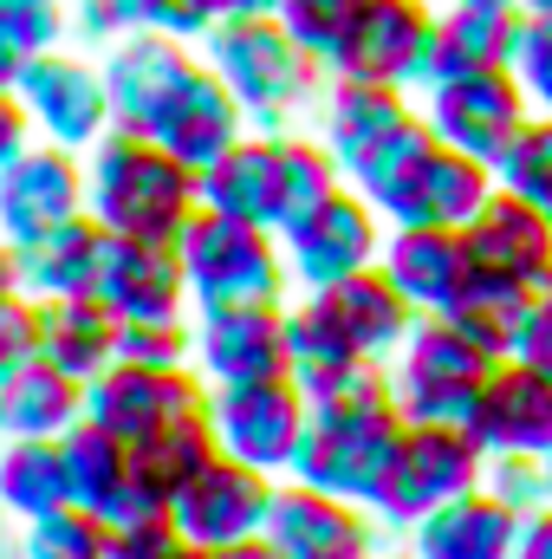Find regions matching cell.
<instances>
[{"mask_svg": "<svg viewBox=\"0 0 552 559\" xmlns=\"http://www.w3.org/2000/svg\"><path fill=\"white\" fill-rule=\"evenodd\" d=\"M397 436H404V417L391 404L384 365H364L338 391L305 404V429H299L286 481H305V488H325V495H345V501L371 508Z\"/></svg>", "mask_w": 552, "mask_h": 559, "instance_id": "obj_1", "label": "cell"}, {"mask_svg": "<svg viewBox=\"0 0 552 559\" xmlns=\"http://www.w3.org/2000/svg\"><path fill=\"white\" fill-rule=\"evenodd\" d=\"M195 59L235 92V105L248 111L254 131H292L319 85H325V66L279 26L274 13H221L202 39H195Z\"/></svg>", "mask_w": 552, "mask_h": 559, "instance_id": "obj_2", "label": "cell"}, {"mask_svg": "<svg viewBox=\"0 0 552 559\" xmlns=\"http://www.w3.org/2000/svg\"><path fill=\"white\" fill-rule=\"evenodd\" d=\"M85 156V215L111 235L176 241L195 215V169L143 131H105Z\"/></svg>", "mask_w": 552, "mask_h": 559, "instance_id": "obj_3", "label": "cell"}, {"mask_svg": "<svg viewBox=\"0 0 552 559\" xmlns=\"http://www.w3.org/2000/svg\"><path fill=\"white\" fill-rule=\"evenodd\" d=\"M176 261H182L189 306H195V312H202V306H241V299H286V293H292L274 228L215 215V209H202V202H195V215H189L182 235H176Z\"/></svg>", "mask_w": 552, "mask_h": 559, "instance_id": "obj_4", "label": "cell"}, {"mask_svg": "<svg viewBox=\"0 0 552 559\" xmlns=\"http://www.w3.org/2000/svg\"><path fill=\"white\" fill-rule=\"evenodd\" d=\"M481 449L461 423H404L391 462H384V481L371 495V521L384 527V540H397L410 521H422L429 508L481 488Z\"/></svg>", "mask_w": 552, "mask_h": 559, "instance_id": "obj_5", "label": "cell"}, {"mask_svg": "<svg viewBox=\"0 0 552 559\" xmlns=\"http://www.w3.org/2000/svg\"><path fill=\"white\" fill-rule=\"evenodd\" d=\"M488 352H475L442 312H416L410 338L397 345V358L384 365L391 404L404 423H461L481 378H488Z\"/></svg>", "mask_w": 552, "mask_h": 559, "instance_id": "obj_6", "label": "cell"}, {"mask_svg": "<svg viewBox=\"0 0 552 559\" xmlns=\"http://www.w3.org/2000/svg\"><path fill=\"white\" fill-rule=\"evenodd\" d=\"M416 118L429 124V138L475 156V163H501V150L520 138V124L533 118L520 79L507 66H488V72H455V79H429L416 92Z\"/></svg>", "mask_w": 552, "mask_h": 559, "instance_id": "obj_7", "label": "cell"}, {"mask_svg": "<svg viewBox=\"0 0 552 559\" xmlns=\"http://www.w3.org/2000/svg\"><path fill=\"white\" fill-rule=\"evenodd\" d=\"M13 98L33 124V138L65 143V150H92L111 131V105H105V79L98 59L72 52V46H46L13 72Z\"/></svg>", "mask_w": 552, "mask_h": 559, "instance_id": "obj_8", "label": "cell"}, {"mask_svg": "<svg viewBox=\"0 0 552 559\" xmlns=\"http://www.w3.org/2000/svg\"><path fill=\"white\" fill-rule=\"evenodd\" d=\"M202 417L215 429V449L221 455H235L248 468H267V475H286L292 468V449H299V429H305V391L292 378L208 384Z\"/></svg>", "mask_w": 552, "mask_h": 559, "instance_id": "obj_9", "label": "cell"}, {"mask_svg": "<svg viewBox=\"0 0 552 559\" xmlns=\"http://www.w3.org/2000/svg\"><path fill=\"white\" fill-rule=\"evenodd\" d=\"M208 384L195 365H131L111 358L98 378H85V417L111 429L118 442H143L182 417H202Z\"/></svg>", "mask_w": 552, "mask_h": 559, "instance_id": "obj_10", "label": "cell"}, {"mask_svg": "<svg viewBox=\"0 0 552 559\" xmlns=\"http://www.w3.org/2000/svg\"><path fill=\"white\" fill-rule=\"evenodd\" d=\"M195 46L176 33H149L131 26L98 52V79H105V105H111V131H156V118L169 111V98L195 79Z\"/></svg>", "mask_w": 552, "mask_h": 559, "instance_id": "obj_11", "label": "cell"}, {"mask_svg": "<svg viewBox=\"0 0 552 559\" xmlns=\"http://www.w3.org/2000/svg\"><path fill=\"white\" fill-rule=\"evenodd\" d=\"M274 488H279V475L248 468V462H235V455L215 449V455L189 475V488L169 501V521H176L182 540H195V547H208V554H228V547H241V540H254V534L267 527Z\"/></svg>", "mask_w": 552, "mask_h": 559, "instance_id": "obj_12", "label": "cell"}, {"mask_svg": "<svg viewBox=\"0 0 552 559\" xmlns=\"http://www.w3.org/2000/svg\"><path fill=\"white\" fill-rule=\"evenodd\" d=\"M377 248H384V215H377L351 182L332 189L299 228L279 235L286 280H292L299 293H325V286H338V280L358 274V267H377Z\"/></svg>", "mask_w": 552, "mask_h": 559, "instance_id": "obj_13", "label": "cell"}, {"mask_svg": "<svg viewBox=\"0 0 552 559\" xmlns=\"http://www.w3.org/2000/svg\"><path fill=\"white\" fill-rule=\"evenodd\" d=\"M429 33H435V0H364L358 26L345 33L338 59L325 72L422 92V79H429Z\"/></svg>", "mask_w": 552, "mask_h": 559, "instance_id": "obj_14", "label": "cell"}, {"mask_svg": "<svg viewBox=\"0 0 552 559\" xmlns=\"http://www.w3.org/2000/svg\"><path fill=\"white\" fill-rule=\"evenodd\" d=\"M261 540L279 559H364L371 547H384V527L371 521L364 501H345V495H325V488L279 475Z\"/></svg>", "mask_w": 552, "mask_h": 559, "instance_id": "obj_15", "label": "cell"}, {"mask_svg": "<svg viewBox=\"0 0 552 559\" xmlns=\"http://www.w3.org/2000/svg\"><path fill=\"white\" fill-rule=\"evenodd\" d=\"M85 215V156L65 143L33 138L20 156L0 163V241L20 248L59 222Z\"/></svg>", "mask_w": 552, "mask_h": 559, "instance_id": "obj_16", "label": "cell"}, {"mask_svg": "<svg viewBox=\"0 0 552 559\" xmlns=\"http://www.w3.org/2000/svg\"><path fill=\"white\" fill-rule=\"evenodd\" d=\"M202 384H254L286 378V299H241L195 312V358Z\"/></svg>", "mask_w": 552, "mask_h": 559, "instance_id": "obj_17", "label": "cell"}, {"mask_svg": "<svg viewBox=\"0 0 552 559\" xmlns=\"http://www.w3.org/2000/svg\"><path fill=\"white\" fill-rule=\"evenodd\" d=\"M92 299L111 319H169V312H189V280H182V261H176V241L111 235L105 228Z\"/></svg>", "mask_w": 552, "mask_h": 559, "instance_id": "obj_18", "label": "cell"}, {"mask_svg": "<svg viewBox=\"0 0 552 559\" xmlns=\"http://www.w3.org/2000/svg\"><path fill=\"white\" fill-rule=\"evenodd\" d=\"M461 429L481 455H540L552 442V384L520 358H494Z\"/></svg>", "mask_w": 552, "mask_h": 559, "instance_id": "obj_19", "label": "cell"}, {"mask_svg": "<svg viewBox=\"0 0 552 559\" xmlns=\"http://www.w3.org/2000/svg\"><path fill=\"white\" fill-rule=\"evenodd\" d=\"M461 248H468V267L481 274H501L527 293H547L552 286V215H540L533 202L494 189L475 222L461 228Z\"/></svg>", "mask_w": 552, "mask_h": 559, "instance_id": "obj_20", "label": "cell"}, {"mask_svg": "<svg viewBox=\"0 0 552 559\" xmlns=\"http://www.w3.org/2000/svg\"><path fill=\"white\" fill-rule=\"evenodd\" d=\"M410 118H416V92L371 85V79H338V72H325V85H319V98H312V138L332 150L338 176H345L364 150H377L397 124H410Z\"/></svg>", "mask_w": 552, "mask_h": 559, "instance_id": "obj_21", "label": "cell"}, {"mask_svg": "<svg viewBox=\"0 0 552 559\" xmlns=\"http://www.w3.org/2000/svg\"><path fill=\"white\" fill-rule=\"evenodd\" d=\"M377 267H384V280L410 299L416 312H448V299L475 274L468 267V248H461V228H435V222L384 228Z\"/></svg>", "mask_w": 552, "mask_h": 559, "instance_id": "obj_22", "label": "cell"}, {"mask_svg": "<svg viewBox=\"0 0 552 559\" xmlns=\"http://www.w3.org/2000/svg\"><path fill=\"white\" fill-rule=\"evenodd\" d=\"M520 20L527 13L514 0H442L435 7V33H429V79L507 66V52L520 39Z\"/></svg>", "mask_w": 552, "mask_h": 559, "instance_id": "obj_23", "label": "cell"}, {"mask_svg": "<svg viewBox=\"0 0 552 559\" xmlns=\"http://www.w3.org/2000/svg\"><path fill=\"white\" fill-rule=\"evenodd\" d=\"M254 124H248V111L235 105V92L208 72V66H195V79L169 98V111L156 118V131L149 138L163 143L176 163H189V169H208L221 150L235 138H248Z\"/></svg>", "mask_w": 552, "mask_h": 559, "instance_id": "obj_24", "label": "cell"}, {"mask_svg": "<svg viewBox=\"0 0 552 559\" xmlns=\"http://www.w3.org/2000/svg\"><path fill=\"white\" fill-rule=\"evenodd\" d=\"M514 514L488 495V488H468L442 508H429L422 521H410L397 540L410 559H507L514 547Z\"/></svg>", "mask_w": 552, "mask_h": 559, "instance_id": "obj_25", "label": "cell"}, {"mask_svg": "<svg viewBox=\"0 0 552 559\" xmlns=\"http://www.w3.org/2000/svg\"><path fill=\"white\" fill-rule=\"evenodd\" d=\"M319 306H325V319L358 345V358H371V365H391L397 358V345L410 338L416 325V306L384 280V267H358V274H345L338 286H325V293H312Z\"/></svg>", "mask_w": 552, "mask_h": 559, "instance_id": "obj_26", "label": "cell"}, {"mask_svg": "<svg viewBox=\"0 0 552 559\" xmlns=\"http://www.w3.org/2000/svg\"><path fill=\"white\" fill-rule=\"evenodd\" d=\"M33 358H46L65 378H98L118 358V319L92 299V293H65V299H33Z\"/></svg>", "mask_w": 552, "mask_h": 559, "instance_id": "obj_27", "label": "cell"}, {"mask_svg": "<svg viewBox=\"0 0 552 559\" xmlns=\"http://www.w3.org/2000/svg\"><path fill=\"white\" fill-rule=\"evenodd\" d=\"M274 189H279V156L274 131H248L235 138L208 169H195V202L254 228H274Z\"/></svg>", "mask_w": 552, "mask_h": 559, "instance_id": "obj_28", "label": "cell"}, {"mask_svg": "<svg viewBox=\"0 0 552 559\" xmlns=\"http://www.w3.org/2000/svg\"><path fill=\"white\" fill-rule=\"evenodd\" d=\"M208 455H215L208 417H182V423H169V429H156V436H143V442H131V514L124 521L169 514V501L189 488V475Z\"/></svg>", "mask_w": 552, "mask_h": 559, "instance_id": "obj_29", "label": "cell"}, {"mask_svg": "<svg viewBox=\"0 0 552 559\" xmlns=\"http://www.w3.org/2000/svg\"><path fill=\"white\" fill-rule=\"evenodd\" d=\"M98 248H105V228L92 215H72L33 241L13 248V280L26 299H65V293H92L98 274Z\"/></svg>", "mask_w": 552, "mask_h": 559, "instance_id": "obj_30", "label": "cell"}, {"mask_svg": "<svg viewBox=\"0 0 552 559\" xmlns=\"http://www.w3.org/2000/svg\"><path fill=\"white\" fill-rule=\"evenodd\" d=\"M59 455H65V488L79 508L105 514L111 527L131 514V442H118L111 429H98L92 417H79L59 436Z\"/></svg>", "mask_w": 552, "mask_h": 559, "instance_id": "obj_31", "label": "cell"}, {"mask_svg": "<svg viewBox=\"0 0 552 559\" xmlns=\"http://www.w3.org/2000/svg\"><path fill=\"white\" fill-rule=\"evenodd\" d=\"M371 358H358V345L325 319V306L312 299V293H299L292 306H286V378L305 391V404L312 397H325V391H338L351 371H364Z\"/></svg>", "mask_w": 552, "mask_h": 559, "instance_id": "obj_32", "label": "cell"}, {"mask_svg": "<svg viewBox=\"0 0 552 559\" xmlns=\"http://www.w3.org/2000/svg\"><path fill=\"white\" fill-rule=\"evenodd\" d=\"M0 411H7V436H65L85 417V384L52 371L46 358H26L0 384Z\"/></svg>", "mask_w": 552, "mask_h": 559, "instance_id": "obj_33", "label": "cell"}, {"mask_svg": "<svg viewBox=\"0 0 552 559\" xmlns=\"http://www.w3.org/2000/svg\"><path fill=\"white\" fill-rule=\"evenodd\" d=\"M527 286H514V280H501V274H468V286L448 299V325L475 345V352H488V358H507L514 352V338H520V319H527Z\"/></svg>", "mask_w": 552, "mask_h": 559, "instance_id": "obj_34", "label": "cell"}, {"mask_svg": "<svg viewBox=\"0 0 552 559\" xmlns=\"http://www.w3.org/2000/svg\"><path fill=\"white\" fill-rule=\"evenodd\" d=\"M494 169L448 150V143H429V163H422V182H416V222H435V228H468L475 209L494 195Z\"/></svg>", "mask_w": 552, "mask_h": 559, "instance_id": "obj_35", "label": "cell"}, {"mask_svg": "<svg viewBox=\"0 0 552 559\" xmlns=\"http://www.w3.org/2000/svg\"><path fill=\"white\" fill-rule=\"evenodd\" d=\"M59 501H72L59 436H7L0 442V508L13 521H33Z\"/></svg>", "mask_w": 552, "mask_h": 559, "instance_id": "obj_36", "label": "cell"}, {"mask_svg": "<svg viewBox=\"0 0 552 559\" xmlns=\"http://www.w3.org/2000/svg\"><path fill=\"white\" fill-rule=\"evenodd\" d=\"M274 156H279V189H274V235L299 228L332 189H345L332 150L312 138V131H274Z\"/></svg>", "mask_w": 552, "mask_h": 559, "instance_id": "obj_37", "label": "cell"}, {"mask_svg": "<svg viewBox=\"0 0 552 559\" xmlns=\"http://www.w3.org/2000/svg\"><path fill=\"white\" fill-rule=\"evenodd\" d=\"M111 554V521L79 508V501H59L33 521H20V554L13 559H105Z\"/></svg>", "mask_w": 552, "mask_h": 559, "instance_id": "obj_38", "label": "cell"}, {"mask_svg": "<svg viewBox=\"0 0 552 559\" xmlns=\"http://www.w3.org/2000/svg\"><path fill=\"white\" fill-rule=\"evenodd\" d=\"M494 182L520 202H533L540 215H552V111H533L520 124V138L501 150L494 163Z\"/></svg>", "mask_w": 552, "mask_h": 559, "instance_id": "obj_39", "label": "cell"}, {"mask_svg": "<svg viewBox=\"0 0 552 559\" xmlns=\"http://www.w3.org/2000/svg\"><path fill=\"white\" fill-rule=\"evenodd\" d=\"M358 13H364V0H279L274 7V20L319 59V66L338 59V46H345V33L358 26Z\"/></svg>", "mask_w": 552, "mask_h": 559, "instance_id": "obj_40", "label": "cell"}, {"mask_svg": "<svg viewBox=\"0 0 552 559\" xmlns=\"http://www.w3.org/2000/svg\"><path fill=\"white\" fill-rule=\"evenodd\" d=\"M118 358H131V365H189L195 358V319L189 312L118 319Z\"/></svg>", "mask_w": 552, "mask_h": 559, "instance_id": "obj_41", "label": "cell"}, {"mask_svg": "<svg viewBox=\"0 0 552 559\" xmlns=\"http://www.w3.org/2000/svg\"><path fill=\"white\" fill-rule=\"evenodd\" d=\"M507 72L520 79V92H527L533 111H552V13H527L520 20V39L507 52Z\"/></svg>", "mask_w": 552, "mask_h": 559, "instance_id": "obj_42", "label": "cell"}, {"mask_svg": "<svg viewBox=\"0 0 552 559\" xmlns=\"http://www.w3.org/2000/svg\"><path fill=\"white\" fill-rule=\"evenodd\" d=\"M105 559H215V554L195 547V540H182L169 514H137V521L111 527V554Z\"/></svg>", "mask_w": 552, "mask_h": 559, "instance_id": "obj_43", "label": "cell"}, {"mask_svg": "<svg viewBox=\"0 0 552 559\" xmlns=\"http://www.w3.org/2000/svg\"><path fill=\"white\" fill-rule=\"evenodd\" d=\"M481 488L520 521L533 508H547V475H540V455H488L481 462Z\"/></svg>", "mask_w": 552, "mask_h": 559, "instance_id": "obj_44", "label": "cell"}, {"mask_svg": "<svg viewBox=\"0 0 552 559\" xmlns=\"http://www.w3.org/2000/svg\"><path fill=\"white\" fill-rule=\"evenodd\" d=\"M507 358L533 365V371L552 384V286L527 299V319H520V338H514V352H507Z\"/></svg>", "mask_w": 552, "mask_h": 559, "instance_id": "obj_45", "label": "cell"}, {"mask_svg": "<svg viewBox=\"0 0 552 559\" xmlns=\"http://www.w3.org/2000/svg\"><path fill=\"white\" fill-rule=\"evenodd\" d=\"M33 358V299L26 293H7L0 299V384Z\"/></svg>", "mask_w": 552, "mask_h": 559, "instance_id": "obj_46", "label": "cell"}, {"mask_svg": "<svg viewBox=\"0 0 552 559\" xmlns=\"http://www.w3.org/2000/svg\"><path fill=\"white\" fill-rule=\"evenodd\" d=\"M118 33H124V20L111 0H65V39H79L85 52H105Z\"/></svg>", "mask_w": 552, "mask_h": 559, "instance_id": "obj_47", "label": "cell"}, {"mask_svg": "<svg viewBox=\"0 0 552 559\" xmlns=\"http://www.w3.org/2000/svg\"><path fill=\"white\" fill-rule=\"evenodd\" d=\"M507 559H552V501L547 508H533V514H520Z\"/></svg>", "mask_w": 552, "mask_h": 559, "instance_id": "obj_48", "label": "cell"}, {"mask_svg": "<svg viewBox=\"0 0 552 559\" xmlns=\"http://www.w3.org/2000/svg\"><path fill=\"white\" fill-rule=\"evenodd\" d=\"M26 143H33V124H26L20 98H13V92L0 85V163H7V156H20Z\"/></svg>", "mask_w": 552, "mask_h": 559, "instance_id": "obj_49", "label": "cell"}, {"mask_svg": "<svg viewBox=\"0 0 552 559\" xmlns=\"http://www.w3.org/2000/svg\"><path fill=\"white\" fill-rule=\"evenodd\" d=\"M215 559H279V554L261 540V534H254V540H241V547H228V554H215Z\"/></svg>", "mask_w": 552, "mask_h": 559, "instance_id": "obj_50", "label": "cell"}, {"mask_svg": "<svg viewBox=\"0 0 552 559\" xmlns=\"http://www.w3.org/2000/svg\"><path fill=\"white\" fill-rule=\"evenodd\" d=\"M0 13H65V0H0Z\"/></svg>", "mask_w": 552, "mask_h": 559, "instance_id": "obj_51", "label": "cell"}, {"mask_svg": "<svg viewBox=\"0 0 552 559\" xmlns=\"http://www.w3.org/2000/svg\"><path fill=\"white\" fill-rule=\"evenodd\" d=\"M13 554H20V521L0 508V559H13Z\"/></svg>", "mask_w": 552, "mask_h": 559, "instance_id": "obj_52", "label": "cell"}, {"mask_svg": "<svg viewBox=\"0 0 552 559\" xmlns=\"http://www.w3.org/2000/svg\"><path fill=\"white\" fill-rule=\"evenodd\" d=\"M7 293H20V280H13V248L0 241V299H7Z\"/></svg>", "mask_w": 552, "mask_h": 559, "instance_id": "obj_53", "label": "cell"}, {"mask_svg": "<svg viewBox=\"0 0 552 559\" xmlns=\"http://www.w3.org/2000/svg\"><path fill=\"white\" fill-rule=\"evenodd\" d=\"M279 0H228V13H274Z\"/></svg>", "mask_w": 552, "mask_h": 559, "instance_id": "obj_54", "label": "cell"}, {"mask_svg": "<svg viewBox=\"0 0 552 559\" xmlns=\"http://www.w3.org/2000/svg\"><path fill=\"white\" fill-rule=\"evenodd\" d=\"M364 559H410V554H404V547H391V540H384V547H371V554H364Z\"/></svg>", "mask_w": 552, "mask_h": 559, "instance_id": "obj_55", "label": "cell"}, {"mask_svg": "<svg viewBox=\"0 0 552 559\" xmlns=\"http://www.w3.org/2000/svg\"><path fill=\"white\" fill-rule=\"evenodd\" d=\"M540 475H547V501H552V442L540 449Z\"/></svg>", "mask_w": 552, "mask_h": 559, "instance_id": "obj_56", "label": "cell"}, {"mask_svg": "<svg viewBox=\"0 0 552 559\" xmlns=\"http://www.w3.org/2000/svg\"><path fill=\"white\" fill-rule=\"evenodd\" d=\"M520 13H552V0H514Z\"/></svg>", "mask_w": 552, "mask_h": 559, "instance_id": "obj_57", "label": "cell"}, {"mask_svg": "<svg viewBox=\"0 0 552 559\" xmlns=\"http://www.w3.org/2000/svg\"><path fill=\"white\" fill-rule=\"evenodd\" d=\"M0 442H7V411H0Z\"/></svg>", "mask_w": 552, "mask_h": 559, "instance_id": "obj_58", "label": "cell"}]
</instances>
